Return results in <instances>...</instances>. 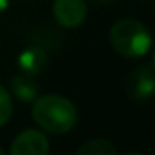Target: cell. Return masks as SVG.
Instances as JSON below:
<instances>
[{
	"label": "cell",
	"mask_w": 155,
	"mask_h": 155,
	"mask_svg": "<svg viewBox=\"0 0 155 155\" xmlns=\"http://www.w3.org/2000/svg\"><path fill=\"white\" fill-rule=\"evenodd\" d=\"M31 117L44 131L53 135H62L75 128L77 108L68 97L49 93L37 97L33 101Z\"/></svg>",
	"instance_id": "cell-1"
},
{
	"label": "cell",
	"mask_w": 155,
	"mask_h": 155,
	"mask_svg": "<svg viewBox=\"0 0 155 155\" xmlns=\"http://www.w3.org/2000/svg\"><path fill=\"white\" fill-rule=\"evenodd\" d=\"M110 42L119 55L140 58L151 48V33L137 18H120L110 29Z\"/></svg>",
	"instance_id": "cell-2"
},
{
	"label": "cell",
	"mask_w": 155,
	"mask_h": 155,
	"mask_svg": "<svg viewBox=\"0 0 155 155\" xmlns=\"http://www.w3.org/2000/svg\"><path fill=\"white\" fill-rule=\"evenodd\" d=\"M126 90L130 99L137 102H146L155 97V69L150 64H142L135 68L128 75Z\"/></svg>",
	"instance_id": "cell-3"
},
{
	"label": "cell",
	"mask_w": 155,
	"mask_h": 155,
	"mask_svg": "<svg viewBox=\"0 0 155 155\" xmlns=\"http://www.w3.org/2000/svg\"><path fill=\"white\" fill-rule=\"evenodd\" d=\"M53 17L62 28L75 29V28L82 26L88 17L86 2L84 0H55Z\"/></svg>",
	"instance_id": "cell-4"
},
{
	"label": "cell",
	"mask_w": 155,
	"mask_h": 155,
	"mask_svg": "<svg viewBox=\"0 0 155 155\" xmlns=\"http://www.w3.org/2000/svg\"><path fill=\"white\" fill-rule=\"evenodd\" d=\"M9 151L11 155H46L49 151V142L42 131L26 130L15 137Z\"/></svg>",
	"instance_id": "cell-5"
},
{
	"label": "cell",
	"mask_w": 155,
	"mask_h": 155,
	"mask_svg": "<svg viewBox=\"0 0 155 155\" xmlns=\"http://www.w3.org/2000/svg\"><path fill=\"white\" fill-rule=\"evenodd\" d=\"M48 60L49 58H48V53H46L44 48L29 46V48L20 51V55L17 58V64H18V68H20V71L24 75L37 77L48 68Z\"/></svg>",
	"instance_id": "cell-6"
},
{
	"label": "cell",
	"mask_w": 155,
	"mask_h": 155,
	"mask_svg": "<svg viewBox=\"0 0 155 155\" xmlns=\"http://www.w3.org/2000/svg\"><path fill=\"white\" fill-rule=\"evenodd\" d=\"M11 93L20 102H33L38 97V84L29 75H17L11 79Z\"/></svg>",
	"instance_id": "cell-7"
},
{
	"label": "cell",
	"mask_w": 155,
	"mask_h": 155,
	"mask_svg": "<svg viewBox=\"0 0 155 155\" xmlns=\"http://www.w3.org/2000/svg\"><path fill=\"white\" fill-rule=\"evenodd\" d=\"M79 155H115L117 148L106 139H91L77 150Z\"/></svg>",
	"instance_id": "cell-8"
},
{
	"label": "cell",
	"mask_w": 155,
	"mask_h": 155,
	"mask_svg": "<svg viewBox=\"0 0 155 155\" xmlns=\"http://www.w3.org/2000/svg\"><path fill=\"white\" fill-rule=\"evenodd\" d=\"M11 113H13L11 97L8 93V90L0 84V128H2L4 124H8V120L11 119Z\"/></svg>",
	"instance_id": "cell-9"
},
{
	"label": "cell",
	"mask_w": 155,
	"mask_h": 155,
	"mask_svg": "<svg viewBox=\"0 0 155 155\" xmlns=\"http://www.w3.org/2000/svg\"><path fill=\"white\" fill-rule=\"evenodd\" d=\"M9 6V0H0V13H4Z\"/></svg>",
	"instance_id": "cell-10"
},
{
	"label": "cell",
	"mask_w": 155,
	"mask_h": 155,
	"mask_svg": "<svg viewBox=\"0 0 155 155\" xmlns=\"http://www.w3.org/2000/svg\"><path fill=\"white\" fill-rule=\"evenodd\" d=\"M151 66H153V69H155V51H153V58H151Z\"/></svg>",
	"instance_id": "cell-11"
},
{
	"label": "cell",
	"mask_w": 155,
	"mask_h": 155,
	"mask_svg": "<svg viewBox=\"0 0 155 155\" xmlns=\"http://www.w3.org/2000/svg\"><path fill=\"white\" fill-rule=\"evenodd\" d=\"M95 2H110V0H95Z\"/></svg>",
	"instance_id": "cell-12"
},
{
	"label": "cell",
	"mask_w": 155,
	"mask_h": 155,
	"mask_svg": "<svg viewBox=\"0 0 155 155\" xmlns=\"http://www.w3.org/2000/svg\"><path fill=\"white\" fill-rule=\"evenodd\" d=\"M0 155H4V150H2V148H0Z\"/></svg>",
	"instance_id": "cell-13"
}]
</instances>
